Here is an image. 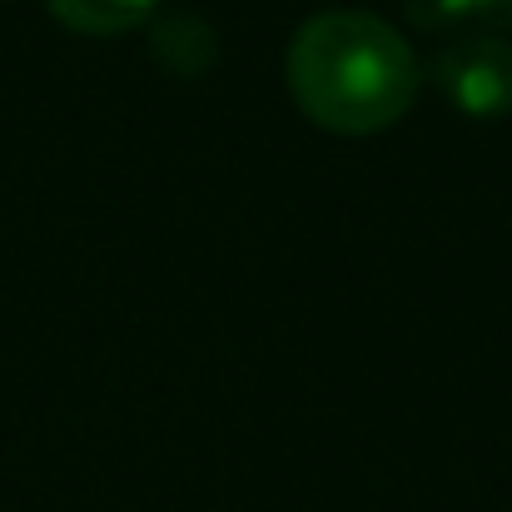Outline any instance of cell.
<instances>
[{
  "label": "cell",
  "instance_id": "1",
  "mask_svg": "<svg viewBox=\"0 0 512 512\" xmlns=\"http://www.w3.org/2000/svg\"><path fill=\"white\" fill-rule=\"evenodd\" d=\"M423 70L413 45L368 10H324L289 45V90L329 135H378L408 115Z\"/></svg>",
  "mask_w": 512,
  "mask_h": 512
},
{
  "label": "cell",
  "instance_id": "2",
  "mask_svg": "<svg viewBox=\"0 0 512 512\" xmlns=\"http://www.w3.org/2000/svg\"><path fill=\"white\" fill-rule=\"evenodd\" d=\"M433 85L463 115L493 120L512 110V45L508 40H463L433 60Z\"/></svg>",
  "mask_w": 512,
  "mask_h": 512
},
{
  "label": "cell",
  "instance_id": "3",
  "mask_svg": "<svg viewBox=\"0 0 512 512\" xmlns=\"http://www.w3.org/2000/svg\"><path fill=\"white\" fill-rule=\"evenodd\" d=\"M50 15L80 35H125L150 20L155 0H45Z\"/></svg>",
  "mask_w": 512,
  "mask_h": 512
},
{
  "label": "cell",
  "instance_id": "4",
  "mask_svg": "<svg viewBox=\"0 0 512 512\" xmlns=\"http://www.w3.org/2000/svg\"><path fill=\"white\" fill-rule=\"evenodd\" d=\"M413 15L423 25H508L512 0H418Z\"/></svg>",
  "mask_w": 512,
  "mask_h": 512
}]
</instances>
